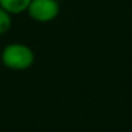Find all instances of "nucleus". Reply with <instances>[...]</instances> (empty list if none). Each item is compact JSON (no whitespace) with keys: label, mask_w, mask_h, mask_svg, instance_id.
<instances>
[{"label":"nucleus","mask_w":132,"mask_h":132,"mask_svg":"<svg viewBox=\"0 0 132 132\" xmlns=\"http://www.w3.org/2000/svg\"><path fill=\"white\" fill-rule=\"evenodd\" d=\"M26 12L34 21L45 23L60 14V4L57 0H31Z\"/></svg>","instance_id":"nucleus-2"},{"label":"nucleus","mask_w":132,"mask_h":132,"mask_svg":"<svg viewBox=\"0 0 132 132\" xmlns=\"http://www.w3.org/2000/svg\"><path fill=\"white\" fill-rule=\"evenodd\" d=\"M35 61L32 49L21 43L8 44L2 52V62L5 68L16 71H23L31 68Z\"/></svg>","instance_id":"nucleus-1"},{"label":"nucleus","mask_w":132,"mask_h":132,"mask_svg":"<svg viewBox=\"0 0 132 132\" xmlns=\"http://www.w3.org/2000/svg\"><path fill=\"white\" fill-rule=\"evenodd\" d=\"M12 27V14L0 7V35L7 34Z\"/></svg>","instance_id":"nucleus-4"},{"label":"nucleus","mask_w":132,"mask_h":132,"mask_svg":"<svg viewBox=\"0 0 132 132\" xmlns=\"http://www.w3.org/2000/svg\"><path fill=\"white\" fill-rule=\"evenodd\" d=\"M31 0H0V7L11 14H20L26 12Z\"/></svg>","instance_id":"nucleus-3"}]
</instances>
